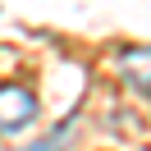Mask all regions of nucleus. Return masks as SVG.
<instances>
[{
  "label": "nucleus",
  "instance_id": "2",
  "mask_svg": "<svg viewBox=\"0 0 151 151\" xmlns=\"http://www.w3.org/2000/svg\"><path fill=\"white\" fill-rule=\"evenodd\" d=\"M119 78L133 87V92L151 96V46H128V50H119Z\"/></svg>",
  "mask_w": 151,
  "mask_h": 151
},
{
  "label": "nucleus",
  "instance_id": "3",
  "mask_svg": "<svg viewBox=\"0 0 151 151\" xmlns=\"http://www.w3.org/2000/svg\"><path fill=\"white\" fill-rule=\"evenodd\" d=\"M64 142H69V128H64V133H50V137L32 142V147H23V151H64Z\"/></svg>",
  "mask_w": 151,
  "mask_h": 151
},
{
  "label": "nucleus",
  "instance_id": "1",
  "mask_svg": "<svg viewBox=\"0 0 151 151\" xmlns=\"http://www.w3.org/2000/svg\"><path fill=\"white\" fill-rule=\"evenodd\" d=\"M32 119H37V96L19 83L0 87V133H23Z\"/></svg>",
  "mask_w": 151,
  "mask_h": 151
}]
</instances>
